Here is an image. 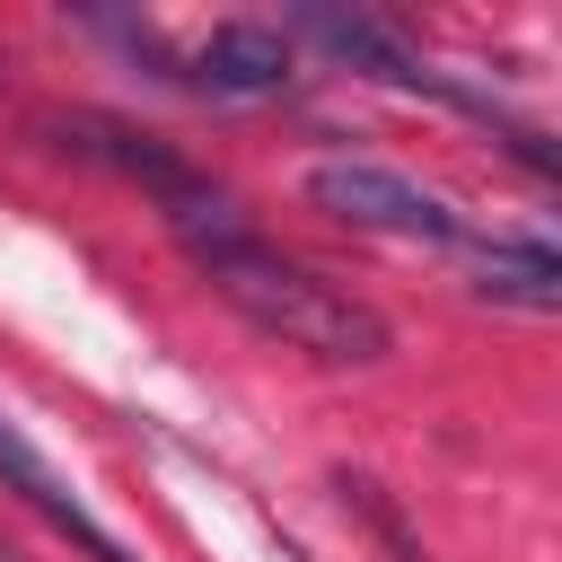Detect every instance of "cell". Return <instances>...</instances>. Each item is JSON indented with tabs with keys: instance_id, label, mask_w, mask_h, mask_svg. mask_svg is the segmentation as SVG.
Listing matches in <instances>:
<instances>
[{
	"instance_id": "obj_6",
	"label": "cell",
	"mask_w": 562,
	"mask_h": 562,
	"mask_svg": "<svg viewBox=\"0 0 562 562\" xmlns=\"http://www.w3.org/2000/svg\"><path fill=\"white\" fill-rule=\"evenodd\" d=\"M474 290L501 299V307L553 316L562 307V255L544 237H474Z\"/></svg>"
},
{
	"instance_id": "obj_4",
	"label": "cell",
	"mask_w": 562,
	"mask_h": 562,
	"mask_svg": "<svg viewBox=\"0 0 562 562\" xmlns=\"http://www.w3.org/2000/svg\"><path fill=\"white\" fill-rule=\"evenodd\" d=\"M0 492H18V501H26L53 536H70L88 562H140L114 527H97V509L79 501V483H70V474H61V465H53V457H44V448H35L9 413H0Z\"/></svg>"
},
{
	"instance_id": "obj_1",
	"label": "cell",
	"mask_w": 562,
	"mask_h": 562,
	"mask_svg": "<svg viewBox=\"0 0 562 562\" xmlns=\"http://www.w3.org/2000/svg\"><path fill=\"white\" fill-rule=\"evenodd\" d=\"M167 228H176L184 255L211 272V290H220L246 325L281 334L290 351H307V360H325V369H369V360L395 351V334H386V316H378L369 299H351L342 281H325V272H307V263H290L281 246H263L228 193H211L202 211H176Z\"/></svg>"
},
{
	"instance_id": "obj_2",
	"label": "cell",
	"mask_w": 562,
	"mask_h": 562,
	"mask_svg": "<svg viewBox=\"0 0 562 562\" xmlns=\"http://www.w3.org/2000/svg\"><path fill=\"white\" fill-rule=\"evenodd\" d=\"M307 202H316L325 220L378 228V237H422V246H457V237H465V220H457L430 184H413V176H395V167H378V158H316V167H307Z\"/></svg>"
},
{
	"instance_id": "obj_5",
	"label": "cell",
	"mask_w": 562,
	"mask_h": 562,
	"mask_svg": "<svg viewBox=\"0 0 562 562\" xmlns=\"http://www.w3.org/2000/svg\"><path fill=\"white\" fill-rule=\"evenodd\" d=\"M193 79L211 97H281L290 88V35L263 18H220L193 44Z\"/></svg>"
},
{
	"instance_id": "obj_7",
	"label": "cell",
	"mask_w": 562,
	"mask_h": 562,
	"mask_svg": "<svg viewBox=\"0 0 562 562\" xmlns=\"http://www.w3.org/2000/svg\"><path fill=\"white\" fill-rule=\"evenodd\" d=\"M0 562H18V553H9V544H0Z\"/></svg>"
},
{
	"instance_id": "obj_3",
	"label": "cell",
	"mask_w": 562,
	"mask_h": 562,
	"mask_svg": "<svg viewBox=\"0 0 562 562\" xmlns=\"http://www.w3.org/2000/svg\"><path fill=\"white\" fill-rule=\"evenodd\" d=\"M44 132L70 149V158H97V167H114V176H132V184H149L158 202H167V220L176 211H202L220 184L193 167V158H176L167 140H149V132H132V123H114V114H44Z\"/></svg>"
}]
</instances>
